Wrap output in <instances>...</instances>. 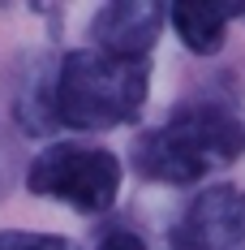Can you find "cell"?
Instances as JSON below:
<instances>
[{
    "mask_svg": "<svg viewBox=\"0 0 245 250\" xmlns=\"http://www.w3.org/2000/svg\"><path fill=\"white\" fill-rule=\"evenodd\" d=\"M245 151V121L237 108L215 100L176 104L159 125L133 138L129 164L142 181L194 186L215 168H228Z\"/></svg>",
    "mask_w": 245,
    "mask_h": 250,
    "instance_id": "cell-1",
    "label": "cell"
},
{
    "mask_svg": "<svg viewBox=\"0 0 245 250\" xmlns=\"http://www.w3.org/2000/svg\"><path fill=\"white\" fill-rule=\"evenodd\" d=\"M151 95L147 61H121L99 48L65 52L52 74V117L69 129H116L138 121Z\"/></svg>",
    "mask_w": 245,
    "mask_h": 250,
    "instance_id": "cell-2",
    "label": "cell"
},
{
    "mask_svg": "<svg viewBox=\"0 0 245 250\" xmlns=\"http://www.w3.org/2000/svg\"><path fill=\"white\" fill-rule=\"evenodd\" d=\"M26 190L39 199L65 203L82 216H99V211H112L121 194V160L108 147L60 138L26 164Z\"/></svg>",
    "mask_w": 245,
    "mask_h": 250,
    "instance_id": "cell-3",
    "label": "cell"
},
{
    "mask_svg": "<svg viewBox=\"0 0 245 250\" xmlns=\"http://www.w3.org/2000/svg\"><path fill=\"white\" fill-rule=\"evenodd\" d=\"M245 242V190L207 186L168 225V250H232Z\"/></svg>",
    "mask_w": 245,
    "mask_h": 250,
    "instance_id": "cell-4",
    "label": "cell"
},
{
    "mask_svg": "<svg viewBox=\"0 0 245 250\" xmlns=\"http://www.w3.org/2000/svg\"><path fill=\"white\" fill-rule=\"evenodd\" d=\"M168 9L159 0H116V4H103L95 18H91V43L108 56H121V61H147L151 48L159 43V30H164Z\"/></svg>",
    "mask_w": 245,
    "mask_h": 250,
    "instance_id": "cell-5",
    "label": "cell"
},
{
    "mask_svg": "<svg viewBox=\"0 0 245 250\" xmlns=\"http://www.w3.org/2000/svg\"><path fill=\"white\" fill-rule=\"evenodd\" d=\"M245 4H215V0H181L172 4L168 18L181 35V43L198 56H215L224 48V30L232 18H241Z\"/></svg>",
    "mask_w": 245,
    "mask_h": 250,
    "instance_id": "cell-6",
    "label": "cell"
},
{
    "mask_svg": "<svg viewBox=\"0 0 245 250\" xmlns=\"http://www.w3.org/2000/svg\"><path fill=\"white\" fill-rule=\"evenodd\" d=\"M0 250H77L60 233H35V229H0Z\"/></svg>",
    "mask_w": 245,
    "mask_h": 250,
    "instance_id": "cell-7",
    "label": "cell"
},
{
    "mask_svg": "<svg viewBox=\"0 0 245 250\" xmlns=\"http://www.w3.org/2000/svg\"><path fill=\"white\" fill-rule=\"evenodd\" d=\"M95 250H147V242H142L138 233H129V229H112V233L99 237Z\"/></svg>",
    "mask_w": 245,
    "mask_h": 250,
    "instance_id": "cell-8",
    "label": "cell"
}]
</instances>
